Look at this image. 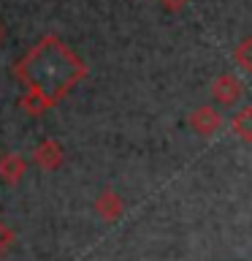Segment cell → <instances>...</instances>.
Here are the masks:
<instances>
[{"label": "cell", "mask_w": 252, "mask_h": 261, "mask_svg": "<svg viewBox=\"0 0 252 261\" xmlns=\"http://www.w3.org/2000/svg\"><path fill=\"white\" fill-rule=\"evenodd\" d=\"M0 36H3V30H0Z\"/></svg>", "instance_id": "cell-11"}, {"label": "cell", "mask_w": 252, "mask_h": 261, "mask_svg": "<svg viewBox=\"0 0 252 261\" xmlns=\"http://www.w3.org/2000/svg\"><path fill=\"white\" fill-rule=\"evenodd\" d=\"M233 60H236V65H239V68L252 71V36H247V38L239 41V46L233 49Z\"/></svg>", "instance_id": "cell-8"}, {"label": "cell", "mask_w": 252, "mask_h": 261, "mask_svg": "<svg viewBox=\"0 0 252 261\" xmlns=\"http://www.w3.org/2000/svg\"><path fill=\"white\" fill-rule=\"evenodd\" d=\"M244 95V85L239 82V76L233 73H219V76L211 82V98L219 106H233L239 98Z\"/></svg>", "instance_id": "cell-2"}, {"label": "cell", "mask_w": 252, "mask_h": 261, "mask_svg": "<svg viewBox=\"0 0 252 261\" xmlns=\"http://www.w3.org/2000/svg\"><path fill=\"white\" fill-rule=\"evenodd\" d=\"M184 3H190V0H160V6H166L168 11H179Z\"/></svg>", "instance_id": "cell-10"}, {"label": "cell", "mask_w": 252, "mask_h": 261, "mask_svg": "<svg viewBox=\"0 0 252 261\" xmlns=\"http://www.w3.org/2000/svg\"><path fill=\"white\" fill-rule=\"evenodd\" d=\"M219 125H223V117H219V112L214 106H198L193 114H190V128L195 130L198 136H214Z\"/></svg>", "instance_id": "cell-4"}, {"label": "cell", "mask_w": 252, "mask_h": 261, "mask_svg": "<svg viewBox=\"0 0 252 261\" xmlns=\"http://www.w3.org/2000/svg\"><path fill=\"white\" fill-rule=\"evenodd\" d=\"M14 76L19 79L24 93L44 98L52 109L87 76V65L62 38L44 36L16 60Z\"/></svg>", "instance_id": "cell-1"}, {"label": "cell", "mask_w": 252, "mask_h": 261, "mask_svg": "<svg viewBox=\"0 0 252 261\" xmlns=\"http://www.w3.org/2000/svg\"><path fill=\"white\" fill-rule=\"evenodd\" d=\"M24 171H27V163L19 152H6L0 155V179H3L6 185H19Z\"/></svg>", "instance_id": "cell-5"}, {"label": "cell", "mask_w": 252, "mask_h": 261, "mask_svg": "<svg viewBox=\"0 0 252 261\" xmlns=\"http://www.w3.org/2000/svg\"><path fill=\"white\" fill-rule=\"evenodd\" d=\"M62 158H65V152H62L60 142H54V139H44V142L33 150V161H36V166L44 169V171L60 169L62 166Z\"/></svg>", "instance_id": "cell-3"}, {"label": "cell", "mask_w": 252, "mask_h": 261, "mask_svg": "<svg viewBox=\"0 0 252 261\" xmlns=\"http://www.w3.org/2000/svg\"><path fill=\"white\" fill-rule=\"evenodd\" d=\"M11 242H14V234H11V228H8L3 220H0V256L11 248Z\"/></svg>", "instance_id": "cell-9"}, {"label": "cell", "mask_w": 252, "mask_h": 261, "mask_svg": "<svg viewBox=\"0 0 252 261\" xmlns=\"http://www.w3.org/2000/svg\"><path fill=\"white\" fill-rule=\"evenodd\" d=\"M95 215L106 223H114L122 215V199L114 191H101L95 199Z\"/></svg>", "instance_id": "cell-6"}, {"label": "cell", "mask_w": 252, "mask_h": 261, "mask_svg": "<svg viewBox=\"0 0 252 261\" xmlns=\"http://www.w3.org/2000/svg\"><path fill=\"white\" fill-rule=\"evenodd\" d=\"M231 130L236 134V139H241V142L252 144V106H244L241 112H236V114H233Z\"/></svg>", "instance_id": "cell-7"}]
</instances>
